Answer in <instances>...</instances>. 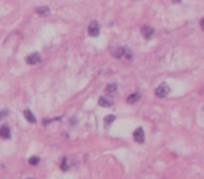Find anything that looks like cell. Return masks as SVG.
<instances>
[{
    "instance_id": "cell-1",
    "label": "cell",
    "mask_w": 204,
    "mask_h": 179,
    "mask_svg": "<svg viewBox=\"0 0 204 179\" xmlns=\"http://www.w3.org/2000/svg\"><path fill=\"white\" fill-rule=\"evenodd\" d=\"M110 53L113 55V58L119 59V60L123 62H131L133 59V53L127 46H118V48L110 49Z\"/></svg>"
},
{
    "instance_id": "cell-2",
    "label": "cell",
    "mask_w": 204,
    "mask_h": 179,
    "mask_svg": "<svg viewBox=\"0 0 204 179\" xmlns=\"http://www.w3.org/2000/svg\"><path fill=\"white\" fill-rule=\"evenodd\" d=\"M171 92V87L166 84V83H162V84H159L158 87L155 88V95L158 98H165L168 97V94Z\"/></svg>"
},
{
    "instance_id": "cell-3",
    "label": "cell",
    "mask_w": 204,
    "mask_h": 179,
    "mask_svg": "<svg viewBox=\"0 0 204 179\" xmlns=\"http://www.w3.org/2000/svg\"><path fill=\"white\" fill-rule=\"evenodd\" d=\"M41 60H42V58H41V55H39V53H37V52L30 53V55L25 58V62H27L28 64H38Z\"/></svg>"
},
{
    "instance_id": "cell-4",
    "label": "cell",
    "mask_w": 204,
    "mask_h": 179,
    "mask_svg": "<svg viewBox=\"0 0 204 179\" xmlns=\"http://www.w3.org/2000/svg\"><path fill=\"white\" fill-rule=\"evenodd\" d=\"M99 24H98L97 21H92L91 24L88 25V34L91 35V37H98L99 35Z\"/></svg>"
},
{
    "instance_id": "cell-5",
    "label": "cell",
    "mask_w": 204,
    "mask_h": 179,
    "mask_svg": "<svg viewBox=\"0 0 204 179\" xmlns=\"http://www.w3.org/2000/svg\"><path fill=\"white\" fill-rule=\"evenodd\" d=\"M141 35H143L146 39H151L152 35H154V28L148 27V25H144V27L141 28Z\"/></svg>"
},
{
    "instance_id": "cell-6",
    "label": "cell",
    "mask_w": 204,
    "mask_h": 179,
    "mask_svg": "<svg viewBox=\"0 0 204 179\" xmlns=\"http://www.w3.org/2000/svg\"><path fill=\"white\" fill-rule=\"evenodd\" d=\"M133 134H134V140H136L137 143H144V130H143V128L136 129Z\"/></svg>"
},
{
    "instance_id": "cell-7",
    "label": "cell",
    "mask_w": 204,
    "mask_h": 179,
    "mask_svg": "<svg viewBox=\"0 0 204 179\" xmlns=\"http://www.w3.org/2000/svg\"><path fill=\"white\" fill-rule=\"evenodd\" d=\"M0 137H3V139H10L11 137V132H10V128L3 124V126H0Z\"/></svg>"
},
{
    "instance_id": "cell-8",
    "label": "cell",
    "mask_w": 204,
    "mask_h": 179,
    "mask_svg": "<svg viewBox=\"0 0 204 179\" xmlns=\"http://www.w3.org/2000/svg\"><path fill=\"white\" fill-rule=\"evenodd\" d=\"M98 104H99L101 106H104V108H110V106L113 105V102L109 100V98H105V97H101L99 101H98Z\"/></svg>"
},
{
    "instance_id": "cell-9",
    "label": "cell",
    "mask_w": 204,
    "mask_h": 179,
    "mask_svg": "<svg viewBox=\"0 0 204 179\" xmlns=\"http://www.w3.org/2000/svg\"><path fill=\"white\" fill-rule=\"evenodd\" d=\"M24 116H25V119H27L30 123H37V118L34 116V113L31 112L30 109H25L24 111Z\"/></svg>"
},
{
    "instance_id": "cell-10",
    "label": "cell",
    "mask_w": 204,
    "mask_h": 179,
    "mask_svg": "<svg viewBox=\"0 0 204 179\" xmlns=\"http://www.w3.org/2000/svg\"><path fill=\"white\" fill-rule=\"evenodd\" d=\"M138 100H140V94L138 92H133V94H130L127 97V104H134L137 102Z\"/></svg>"
},
{
    "instance_id": "cell-11",
    "label": "cell",
    "mask_w": 204,
    "mask_h": 179,
    "mask_svg": "<svg viewBox=\"0 0 204 179\" xmlns=\"http://www.w3.org/2000/svg\"><path fill=\"white\" fill-rule=\"evenodd\" d=\"M37 14L46 17V15L50 14V10H49V7H38V9H37Z\"/></svg>"
},
{
    "instance_id": "cell-12",
    "label": "cell",
    "mask_w": 204,
    "mask_h": 179,
    "mask_svg": "<svg viewBox=\"0 0 204 179\" xmlns=\"http://www.w3.org/2000/svg\"><path fill=\"white\" fill-rule=\"evenodd\" d=\"M116 90H118V84H115V83H112V84H108V85H106V92H108L109 95L115 94Z\"/></svg>"
},
{
    "instance_id": "cell-13",
    "label": "cell",
    "mask_w": 204,
    "mask_h": 179,
    "mask_svg": "<svg viewBox=\"0 0 204 179\" xmlns=\"http://www.w3.org/2000/svg\"><path fill=\"white\" fill-rule=\"evenodd\" d=\"M115 120H116V116H115V115H108V116H105V119H104V122H105L106 124L113 123Z\"/></svg>"
},
{
    "instance_id": "cell-14",
    "label": "cell",
    "mask_w": 204,
    "mask_h": 179,
    "mask_svg": "<svg viewBox=\"0 0 204 179\" xmlns=\"http://www.w3.org/2000/svg\"><path fill=\"white\" fill-rule=\"evenodd\" d=\"M39 157H31L30 160H28V162H30V165H38L39 164Z\"/></svg>"
},
{
    "instance_id": "cell-15",
    "label": "cell",
    "mask_w": 204,
    "mask_h": 179,
    "mask_svg": "<svg viewBox=\"0 0 204 179\" xmlns=\"http://www.w3.org/2000/svg\"><path fill=\"white\" fill-rule=\"evenodd\" d=\"M66 161H67V158L64 157L63 161H62V169H63V171H67V169H69V167H67V164H66Z\"/></svg>"
},
{
    "instance_id": "cell-16",
    "label": "cell",
    "mask_w": 204,
    "mask_h": 179,
    "mask_svg": "<svg viewBox=\"0 0 204 179\" xmlns=\"http://www.w3.org/2000/svg\"><path fill=\"white\" fill-rule=\"evenodd\" d=\"M7 115H9V111H7V109H4V111H0V119L6 118Z\"/></svg>"
},
{
    "instance_id": "cell-17",
    "label": "cell",
    "mask_w": 204,
    "mask_h": 179,
    "mask_svg": "<svg viewBox=\"0 0 204 179\" xmlns=\"http://www.w3.org/2000/svg\"><path fill=\"white\" fill-rule=\"evenodd\" d=\"M200 25H201V28H204V20L203 18L200 20Z\"/></svg>"
},
{
    "instance_id": "cell-18",
    "label": "cell",
    "mask_w": 204,
    "mask_h": 179,
    "mask_svg": "<svg viewBox=\"0 0 204 179\" xmlns=\"http://www.w3.org/2000/svg\"><path fill=\"white\" fill-rule=\"evenodd\" d=\"M174 3H179V2H182V0H172Z\"/></svg>"
},
{
    "instance_id": "cell-19",
    "label": "cell",
    "mask_w": 204,
    "mask_h": 179,
    "mask_svg": "<svg viewBox=\"0 0 204 179\" xmlns=\"http://www.w3.org/2000/svg\"><path fill=\"white\" fill-rule=\"evenodd\" d=\"M28 179H35V178H28Z\"/></svg>"
}]
</instances>
